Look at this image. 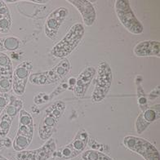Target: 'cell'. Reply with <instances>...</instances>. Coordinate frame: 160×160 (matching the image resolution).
Masks as SVG:
<instances>
[{"label":"cell","mask_w":160,"mask_h":160,"mask_svg":"<svg viewBox=\"0 0 160 160\" xmlns=\"http://www.w3.org/2000/svg\"><path fill=\"white\" fill-rule=\"evenodd\" d=\"M65 160H70V159H65Z\"/></svg>","instance_id":"30"},{"label":"cell","mask_w":160,"mask_h":160,"mask_svg":"<svg viewBox=\"0 0 160 160\" xmlns=\"http://www.w3.org/2000/svg\"><path fill=\"white\" fill-rule=\"evenodd\" d=\"M71 65L68 58L61 59L59 63L51 70L44 72L31 74L29 78L30 82L35 85L53 84L63 79L70 72Z\"/></svg>","instance_id":"5"},{"label":"cell","mask_w":160,"mask_h":160,"mask_svg":"<svg viewBox=\"0 0 160 160\" xmlns=\"http://www.w3.org/2000/svg\"><path fill=\"white\" fill-rule=\"evenodd\" d=\"M4 2L5 3H7V2H8V3H13V2H17L18 1H11V0H7V1H4Z\"/></svg>","instance_id":"27"},{"label":"cell","mask_w":160,"mask_h":160,"mask_svg":"<svg viewBox=\"0 0 160 160\" xmlns=\"http://www.w3.org/2000/svg\"><path fill=\"white\" fill-rule=\"evenodd\" d=\"M34 133V123L33 117L26 110L19 113V126L12 142L13 150L17 152L25 150L31 144Z\"/></svg>","instance_id":"3"},{"label":"cell","mask_w":160,"mask_h":160,"mask_svg":"<svg viewBox=\"0 0 160 160\" xmlns=\"http://www.w3.org/2000/svg\"><path fill=\"white\" fill-rule=\"evenodd\" d=\"M21 40L15 36H7L0 38V52H15L21 47Z\"/></svg>","instance_id":"17"},{"label":"cell","mask_w":160,"mask_h":160,"mask_svg":"<svg viewBox=\"0 0 160 160\" xmlns=\"http://www.w3.org/2000/svg\"><path fill=\"white\" fill-rule=\"evenodd\" d=\"M95 67L93 66H88L82 70L76 78L75 84L74 87V94L78 98H82L85 96L86 92L88 90L91 83L92 82L93 78L96 75Z\"/></svg>","instance_id":"13"},{"label":"cell","mask_w":160,"mask_h":160,"mask_svg":"<svg viewBox=\"0 0 160 160\" xmlns=\"http://www.w3.org/2000/svg\"><path fill=\"white\" fill-rule=\"evenodd\" d=\"M65 109L66 105L62 101H55L46 108L38 127V137L42 141H48L52 138Z\"/></svg>","instance_id":"2"},{"label":"cell","mask_w":160,"mask_h":160,"mask_svg":"<svg viewBox=\"0 0 160 160\" xmlns=\"http://www.w3.org/2000/svg\"><path fill=\"white\" fill-rule=\"evenodd\" d=\"M22 107H23V101L18 99L15 96H11L9 98V103L2 112L14 119L16 116L22 110Z\"/></svg>","instance_id":"18"},{"label":"cell","mask_w":160,"mask_h":160,"mask_svg":"<svg viewBox=\"0 0 160 160\" xmlns=\"http://www.w3.org/2000/svg\"><path fill=\"white\" fill-rule=\"evenodd\" d=\"M133 52L137 57H160V42L157 40H144L134 47Z\"/></svg>","instance_id":"15"},{"label":"cell","mask_w":160,"mask_h":160,"mask_svg":"<svg viewBox=\"0 0 160 160\" xmlns=\"http://www.w3.org/2000/svg\"><path fill=\"white\" fill-rule=\"evenodd\" d=\"M82 158L83 160H113L110 156L95 150H89L83 152Z\"/></svg>","instance_id":"21"},{"label":"cell","mask_w":160,"mask_h":160,"mask_svg":"<svg viewBox=\"0 0 160 160\" xmlns=\"http://www.w3.org/2000/svg\"><path fill=\"white\" fill-rule=\"evenodd\" d=\"M32 69H33L32 61L25 60L17 65L15 70H13L12 88L14 93L18 97H21L25 94L26 85L31 74Z\"/></svg>","instance_id":"9"},{"label":"cell","mask_w":160,"mask_h":160,"mask_svg":"<svg viewBox=\"0 0 160 160\" xmlns=\"http://www.w3.org/2000/svg\"><path fill=\"white\" fill-rule=\"evenodd\" d=\"M122 145L130 151L139 154L145 160H160L158 149L145 138L126 136L122 140Z\"/></svg>","instance_id":"7"},{"label":"cell","mask_w":160,"mask_h":160,"mask_svg":"<svg viewBox=\"0 0 160 160\" xmlns=\"http://www.w3.org/2000/svg\"><path fill=\"white\" fill-rule=\"evenodd\" d=\"M69 3L74 6L82 17L83 23L87 26H92L97 20L95 7L88 0H68Z\"/></svg>","instance_id":"14"},{"label":"cell","mask_w":160,"mask_h":160,"mask_svg":"<svg viewBox=\"0 0 160 160\" xmlns=\"http://www.w3.org/2000/svg\"><path fill=\"white\" fill-rule=\"evenodd\" d=\"M12 145V142L8 137H2V139H0V147L10 148Z\"/></svg>","instance_id":"24"},{"label":"cell","mask_w":160,"mask_h":160,"mask_svg":"<svg viewBox=\"0 0 160 160\" xmlns=\"http://www.w3.org/2000/svg\"><path fill=\"white\" fill-rule=\"evenodd\" d=\"M2 110L0 109V115H1V114H2Z\"/></svg>","instance_id":"29"},{"label":"cell","mask_w":160,"mask_h":160,"mask_svg":"<svg viewBox=\"0 0 160 160\" xmlns=\"http://www.w3.org/2000/svg\"><path fill=\"white\" fill-rule=\"evenodd\" d=\"M141 116L145 122H148L150 125L151 124L152 122H154L159 117V104L145 109L141 113Z\"/></svg>","instance_id":"19"},{"label":"cell","mask_w":160,"mask_h":160,"mask_svg":"<svg viewBox=\"0 0 160 160\" xmlns=\"http://www.w3.org/2000/svg\"><path fill=\"white\" fill-rule=\"evenodd\" d=\"M30 2H36V3H38V4H43V3H47V2H48V0H30Z\"/></svg>","instance_id":"26"},{"label":"cell","mask_w":160,"mask_h":160,"mask_svg":"<svg viewBox=\"0 0 160 160\" xmlns=\"http://www.w3.org/2000/svg\"><path fill=\"white\" fill-rule=\"evenodd\" d=\"M115 13L121 25L131 34H141L144 32L142 23L137 19L128 0H117L114 3Z\"/></svg>","instance_id":"6"},{"label":"cell","mask_w":160,"mask_h":160,"mask_svg":"<svg viewBox=\"0 0 160 160\" xmlns=\"http://www.w3.org/2000/svg\"><path fill=\"white\" fill-rule=\"evenodd\" d=\"M12 59L4 52H0V93H8L12 89L13 74Z\"/></svg>","instance_id":"12"},{"label":"cell","mask_w":160,"mask_h":160,"mask_svg":"<svg viewBox=\"0 0 160 160\" xmlns=\"http://www.w3.org/2000/svg\"><path fill=\"white\" fill-rule=\"evenodd\" d=\"M96 72L95 86L92 93V101L99 103L105 100L111 88L113 82V72L110 65L105 61H101Z\"/></svg>","instance_id":"4"},{"label":"cell","mask_w":160,"mask_h":160,"mask_svg":"<svg viewBox=\"0 0 160 160\" xmlns=\"http://www.w3.org/2000/svg\"><path fill=\"white\" fill-rule=\"evenodd\" d=\"M10 97L8 93H0V109L3 111L8 104L9 103Z\"/></svg>","instance_id":"23"},{"label":"cell","mask_w":160,"mask_h":160,"mask_svg":"<svg viewBox=\"0 0 160 160\" xmlns=\"http://www.w3.org/2000/svg\"><path fill=\"white\" fill-rule=\"evenodd\" d=\"M69 15V9L65 7L57 8L47 17L44 25V33L49 39L55 41L60 28Z\"/></svg>","instance_id":"10"},{"label":"cell","mask_w":160,"mask_h":160,"mask_svg":"<svg viewBox=\"0 0 160 160\" xmlns=\"http://www.w3.org/2000/svg\"><path fill=\"white\" fill-rule=\"evenodd\" d=\"M149 126H150V124L144 120V118L141 116V114H140L139 115L137 116L135 122V128L137 134H142L148 128Z\"/></svg>","instance_id":"22"},{"label":"cell","mask_w":160,"mask_h":160,"mask_svg":"<svg viewBox=\"0 0 160 160\" xmlns=\"http://www.w3.org/2000/svg\"><path fill=\"white\" fill-rule=\"evenodd\" d=\"M84 34L85 29L83 25L75 23L70 28L64 38L52 48L51 54L56 58H66L79 45Z\"/></svg>","instance_id":"1"},{"label":"cell","mask_w":160,"mask_h":160,"mask_svg":"<svg viewBox=\"0 0 160 160\" xmlns=\"http://www.w3.org/2000/svg\"><path fill=\"white\" fill-rule=\"evenodd\" d=\"M12 19L10 10L4 1L0 0V33L7 34L11 30Z\"/></svg>","instance_id":"16"},{"label":"cell","mask_w":160,"mask_h":160,"mask_svg":"<svg viewBox=\"0 0 160 160\" xmlns=\"http://www.w3.org/2000/svg\"><path fill=\"white\" fill-rule=\"evenodd\" d=\"M0 160H9V159H8V158H7L3 157V156L0 155Z\"/></svg>","instance_id":"28"},{"label":"cell","mask_w":160,"mask_h":160,"mask_svg":"<svg viewBox=\"0 0 160 160\" xmlns=\"http://www.w3.org/2000/svg\"><path fill=\"white\" fill-rule=\"evenodd\" d=\"M13 118L7 115L5 113L2 112L0 115V137H6L7 135L10 132V129L12 128V123Z\"/></svg>","instance_id":"20"},{"label":"cell","mask_w":160,"mask_h":160,"mask_svg":"<svg viewBox=\"0 0 160 160\" xmlns=\"http://www.w3.org/2000/svg\"><path fill=\"white\" fill-rule=\"evenodd\" d=\"M57 150V144L53 138L46 141L44 145L33 150H22L17 152L16 158L17 160H48L52 157Z\"/></svg>","instance_id":"11"},{"label":"cell","mask_w":160,"mask_h":160,"mask_svg":"<svg viewBox=\"0 0 160 160\" xmlns=\"http://www.w3.org/2000/svg\"><path fill=\"white\" fill-rule=\"evenodd\" d=\"M158 95H159V86H158L156 88L152 91L150 95H149V98L151 100L155 99L156 97H158Z\"/></svg>","instance_id":"25"},{"label":"cell","mask_w":160,"mask_h":160,"mask_svg":"<svg viewBox=\"0 0 160 160\" xmlns=\"http://www.w3.org/2000/svg\"><path fill=\"white\" fill-rule=\"evenodd\" d=\"M89 135L84 128L78 130L73 141L57 151L54 152L53 158H58L61 159H70L76 156L82 154L86 148L88 142Z\"/></svg>","instance_id":"8"}]
</instances>
